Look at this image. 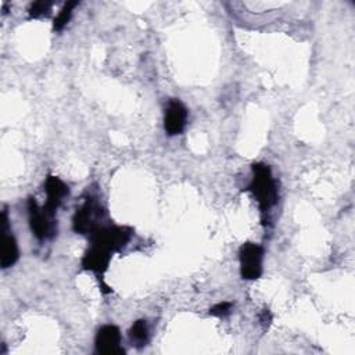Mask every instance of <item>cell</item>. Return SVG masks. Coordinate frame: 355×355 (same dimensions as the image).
<instances>
[{
  "mask_svg": "<svg viewBox=\"0 0 355 355\" xmlns=\"http://www.w3.org/2000/svg\"><path fill=\"white\" fill-rule=\"evenodd\" d=\"M133 234V229L129 226L101 225L89 234L90 244L101 245L111 252L122 250Z\"/></svg>",
  "mask_w": 355,
  "mask_h": 355,
  "instance_id": "7a4b0ae2",
  "label": "cell"
},
{
  "mask_svg": "<svg viewBox=\"0 0 355 355\" xmlns=\"http://www.w3.org/2000/svg\"><path fill=\"white\" fill-rule=\"evenodd\" d=\"M240 275L245 280H255L262 275L263 248L255 243H244L239 251Z\"/></svg>",
  "mask_w": 355,
  "mask_h": 355,
  "instance_id": "5b68a950",
  "label": "cell"
},
{
  "mask_svg": "<svg viewBox=\"0 0 355 355\" xmlns=\"http://www.w3.org/2000/svg\"><path fill=\"white\" fill-rule=\"evenodd\" d=\"M94 347L96 352L103 355H116L125 352V349L121 347L119 329L114 324H104L97 330Z\"/></svg>",
  "mask_w": 355,
  "mask_h": 355,
  "instance_id": "8992f818",
  "label": "cell"
},
{
  "mask_svg": "<svg viewBox=\"0 0 355 355\" xmlns=\"http://www.w3.org/2000/svg\"><path fill=\"white\" fill-rule=\"evenodd\" d=\"M187 121V108L180 100L171 98L164 115V128L169 136H175L183 132Z\"/></svg>",
  "mask_w": 355,
  "mask_h": 355,
  "instance_id": "52a82bcc",
  "label": "cell"
},
{
  "mask_svg": "<svg viewBox=\"0 0 355 355\" xmlns=\"http://www.w3.org/2000/svg\"><path fill=\"white\" fill-rule=\"evenodd\" d=\"M129 337L137 347H141L148 341V327L144 319H139L132 324L129 330Z\"/></svg>",
  "mask_w": 355,
  "mask_h": 355,
  "instance_id": "8fae6325",
  "label": "cell"
},
{
  "mask_svg": "<svg viewBox=\"0 0 355 355\" xmlns=\"http://www.w3.org/2000/svg\"><path fill=\"white\" fill-rule=\"evenodd\" d=\"M111 251L97 245V244H90L89 250L83 254L82 257V268L86 270L94 272L98 277L103 276V273L108 269V263L111 261Z\"/></svg>",
  "mask_w": 355,
  "mask_h": 355,
  "instance_id": "ba28073f",
  "label": "cell"
},
{
  "mask_svg": "<svg viewBox=\"0 0 355 355\" xmlns=\"http://www.w3.org/2000/svg\"><path fill=\"white\" fill-rule=\"evenodd\" d=\"M255 197L261 212L268 214L277 202V187L266 164H252V179L245 189Z\"/></svg>",
  "mask_w": 355,
  "mask_h": 355,
  "instance_id": "6da1fadb",
  "label": "cell"
},
{
  "mask_svg": "<svg viewBox=\"0 0 355 355\" xmlns=\"http://www.w3.org/2000/svg\"><path fill=\"white\" fill-rule=\"evenodd\" d=\"M19 257V250H18V243L15 237L7 232H4L3 236V245H1V259L0 265L3 269H7L12 266Z\"/></svg>",
  "mask_w": 355,
  "mask_h": 355,
  "instance_id": "30bf717a",
  "label": "cell"
},
{
  "mask_svg": "<svg viewBox=\"0 0 355 355\" xmlns=\"http://www.w3.org/2000/svg\"><path fill=\"white\" fill-rule=\"evenodd\" d=\"M232 306H233L232 302H227V301L219 302V304L214 305V306L209 309V315L218 316V318H225V316H227V315L230 313Z\"/></svg>",
  "mask_w": 355,
  "mask_h": 355,
  "instance_id": "5bb4252c",
  "label": "cell"
},
{
  "mask_svg": "<svg viewBox=\"0 0 355 355\" xmlns=\"http://www.w3.org/2000/svg\"><path fill=\"white\" fill-rule=\"evenodd\" d=\"M78 4H79L78 1H67V3L62 6V8L60 10L58 15L54 18V22H53V29H54V31L60 32V31L64 29V26L68 24V21H69L71 17H72L73 8H75Z\"/></svg>",
  "mask_w": 355,
  "mask_h": 355,
  "instance_id": "7c38bea8",
  "label": "cell"
},
{
  "mask_svg": "<svg viewBox=\"0 0 355 355\" xmlns=\"http://www.w3.org/2000/svg\"><path fill=\"white\" fill-rule=\"evenodd\" d=\"M28 218L31 230L37 240H49L57 234V220L54 215L44 211L43 207H39L33 197L28 200Z\"/></svg>",
  "mask_w": 355,
  "mask_h": 355,
  "instance_id": "277c9868",
  "label": "cell"
},
{
  "mask_svg": "<svg viewBox=\"0 0 355 355\" xmlns=\"http://www.w3.org/2000/svg\"><path fill=\"white\" fill-rule=\"evenodd\" d=\"M44 191L47 194L43 209L51 215H55L57 208L61 205L64 198L69 194V187L57 176L49 175L44 182Z\"/></svg>",
  "mask_w": 355,
  "mask_h": 355,
  "instance_id": "9c48e42d",
  "label": "cell"
},
{
  "mask_svg": "<svg viewBox=\"0 0 355 355\" xmlns=\"http://www.w3.org/2000/svg\"><path fill=\"white\" fill-rule=\"evenodd\" d=\"M51 3L50 1H35L31 4L28 12L29 18H40L43 15H49L51 10Z\"/></svg>",
  "mask_w": 355,
  "mask_h": 355,
  "instance_id": "4fadbf2b",
  "label": "cell"
},
{
  "mask_svg": "<svg viewBox=\"0 0 355 355\" xmlns=\"http://www.w3.org/2000/svg\"><path fill=\"white\" fill-rule=\"evenodd\" d=\"M104 209L101 205L93 198L89 197L85 200V202L76 209L73 218H72V229L75 233L86 234L89 236L94 229L101 226Z\"/></svg>",
  "mask_w": 355,
  "mask_h": 355,
  "instance_id": "3957f363",
  "label": "cell"
},
{
  "mask_svg": "<svg viewBox=\"0 0 355 355\" xmlns=\"http://www.w3.org/2000/svg\"><path fill=\"white\" fill-rule=\"evenodd\" d=\"M270 320H272V315L269 313L268 309H263V312L261 315V322L262 323H270Z\"/></svg>",
  "mask_w": 355,
  "mask_h": 355,
  "instance_id": "9a60e30c",
  "label": "cell"
}]
</instances>
